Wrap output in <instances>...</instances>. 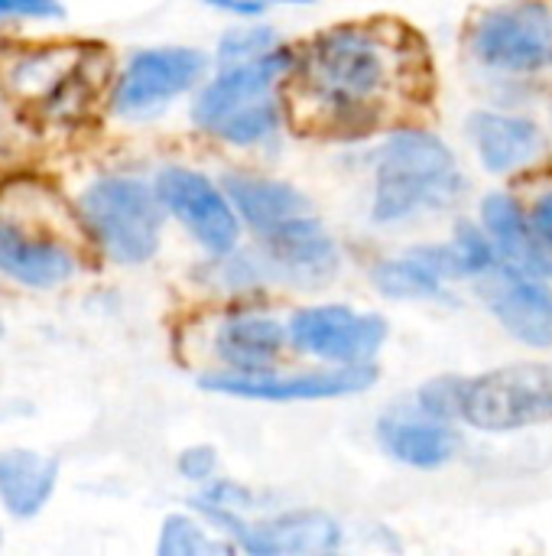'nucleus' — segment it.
<instances>
[{"instance_id": "obj_3", "label": "nucleus", "mask_w": 552, "mask_h": 556, "mask_svg": "<svg viewBox=\"0 0 552 556\" xmlns=\"http://www.w3.org/2000/svg\"><path fill=\"white\" fill-rule=\"evenodd\" d=\"M296 52L290 46H273L264 55L241 62H218V75L198 91L192 104V121L234 147H254L280 130V101L273 94L277 81L290 75Z\"/></svg>"}, {"instance_id": "obj_10", "label": "nucleus", "mask_w": 552, "mask_h": 556, "mask_svg": "<svg viewBox=\"0 0 552 556\" xmlns=\"http://www.w3.org/2000/svg\"><path fill=\"white\" fill-rule=\"evenodd\" d=\"M156 195L163 208L172 212L208 254H234L241 238V215L231 195L218 189L208 176L185 166H166L156 176Z\"/></svg>"}, {"instance_id": "obj_14", "label": "nucleus", "mask_w": 552, "mask_h": 556, "mask_svg": "<svg viewBox=\"0 0 552 556\" xmlns=\"http://www.w3.org/2000/svg\"><path fill=\"white\" fill-rule=\"evenodd\" d=\"M465 127L478 150L482 166L498 176L527 169L547 153V137L530 117H514L501 111H475Z\"/></svg>"}, {"instance_id": "obj_4", "label": "nucleus", "mask_w": 552, "mask_h": 556, "mask_svg": "<svg viewBox=\"0 0 552 556\" xmlns=\"http://www.w3.org/2000/svg\"><path fill=\"white\" fill-rule=\"evenodd\" d=\"M78 208L111 261L143 264L159 251L163 202L140 179L104 176L85 189Z\"/></svg>"}, {"instance_id": "obj_12", "label": "nucleus", "mask_w": 552, "mask_h": 556, "mask_svg": "<svg viewBox=\"0 0 552 556\" xmlns=\"http://www.w3.org/2000/svg\"><path fill=\"white\" fill-rule=\"evenodd\" d=\"M482 293L488 309L517 342L552 349V293L540 283V277L495 267Z\"/></svg>"}, {"instance_id": "obj_26", "label": "nucleus", "mask_w": 552, "mask_h": 556, "mask_svg": "<svg viewBox=\"0 0 552 556\" xmlns=\"http://www.w3.org/2000/svg\"><path fill=\"white\" fill-rule=\"evenodd\" d=\"M176 466H179V476L182 479L205 485L218 472V453H215V446H189V450L179 453V463Z\"/></svg>"}, {"instance_id": "obj_1", "label": "nucleus", "mask_w": 552, "mask_h": 556, "mask_svg": "<svg viewBox=\"0 0 552 556\" xmlns=\"http://www.w3.org/2000/svg\"><path fill=\"white\" fill-rule=\"evenodd\" d=\"M286 78L296 127L332 140H358L410 117L433 88L420 33L387 16L322 29L296 52Z\"/></svg>"}, {"instance_id": "obj_25", "label": "nucleus", "mask_w": 552, "mask_h": 556, "mask_svg": "<svg viewBox=\"0 0 552 556\" xmlns=\"http://www.w3.org/2000/svg\"><path fill=\"white\" fill-rule=\"evenodd\" d=\"M273 46H280L273 29L264 26H247V29H231L224 33L221 46H218V62H241V59H254L270 52Z\"/></svg>"}, {"instance_id": "obj_23", "label": "nucleus", "mask_w": 552, "mask_h": 556, "mask_svg": "<svg viewBox=\"0 0 552 556\" xmlns=\"http://www.w3.org/2000/svg\"><path fill=\"white\" fill-rule=\"evenodd\" d=\"M452 251V264H455V277H485L498 267L501 254L491 241V235L485 228L475 225H459L455 238L449 241Z\"/></svg>"}, {"instance_id": "obj_21", "label": "nucleus", "mask_w": 552, "mask_h": 556, "mask_svg": "<svg viewBox=\"0 0 552 556\" xmlns=\"http://www.w3.org/2000/svg\"><path fill=\"white\" fill-rule=\"evenodd\" d=\"M59 482V459L33 450H7L0 456V502L13 518H36Z\"/></svg>"}, {"instance_id": "obj_30", "label": "nucleus", "mask_w": 552, "mask_h": 556, "mask_svg": "<svg viewBox=\"0 0 552 556\" xmlns=\"http://www.w3.org/2000/svg\"><path fill=\"white\" fill-rule=\"evenodd\" d=\"M0 336H3V323H0Z\"/></svg>"}, {"instance_id": "obj_16", "label": "nucleus", "mask_w": 552, "mask_h": 556, "mask_svg": "<svg viewBox=\"0 0 552 556\" xmlns=\"http://www.w3.org/2000/svg\"><path fill=\"white\" fill-rule=\"evenodd\" d=\"M224 192L231 195L238 215L267 241L273 235H280L283 228L303 222L312 215L309 199L277 179H264V176H244V173H231L224 176Z\"/></svg>"}, {"instance_id": "obj_22", "label": "nucleus", "mask_w": 552, "mask_h": 556, "mask_svg": "<svg viewBox=\"0 0 552 556\" xmlns=\"http://www.w3.org/2000/svg\"><path fill=\"white\" fill-rule=\"evenodd\" d=\"M238 544H224L215 534L205 531V525H198L189 515H169L163 521L159 541H156V554L159 556H215L231 554Z\"/></svg>"}, {"instance_id": "obj_18", "label": "nucleus", "mask_w": 552, "mask_h": 556, "mask_svg": "<svg viewBox=\"0 0 552 556\" xmlns=\"http://www.w3.org/2000/svg\"><path fill=\"white\" fill-rule=\"evenodd\" d=\"M449 280H459L449 244H426L374 264V287L394 300H439Z\"/></svg>"}, {"instance_id": "obj_31", "label": "nucleus", "mask_w": 552, "mask_h": 556, "mask_svg": "<svg viewBox=\"0 0 552 556\" xmlns=\"http://www.w3.org/2000/svg\"><path fill=\"white\" fill-rule=\"evenodd\" d=\"M0 541H3V534H0Z\"/></svg>"}, {"instance_id": "obj_29", "label": "nucleus", "mask_w": 552, "mask_h": 556, "mask_svg": "<svg viewBox=\"0 0 552 556\" xmlns=\"http://www.w3.org/2000/svg\"><path fill=\"white\" fill-rule=\"evenodd\" d=\"M530 222H534V228H537L547 241H552V192L537 199V205H534V212H530Z\"/></svg>"}, {"instance_id": "obj_28", "label": "nucleus", "mask_w": 552, "mask_h": 556, "mask_svg": "<svg viewBox=\"0 0 552 556\" xmlns=\"http://www.w3.org/2000/svg\"><path fill=\"white\" fill-rule=\"evenodd\" d=\"M211 10L221 13H234V16H264L273 7H303V3H316V0H205Z\"/></svg>"}, {"instance_id": "obj_20", "label": "nucleus", "mask_w": 552, "mask_h": 556, "mask_svg": "<svg viewBox=\"0 0 552 556\" xmlns=\"http://www.w3.org/2000/svg\"><path fill=\"white\" fill-rule=\"evenodd\" d=\"M264 244H267L270 261L280 270H286L290 277L306 280V283L325 280L338 267V248L316 215L283 228L280 235L267 238Z\"/></svg>"}, {"instance_id": "obj_15", "label": "nucleus", "mask_w": 552, "mask_h": 556, "mask_svg": "<svg viewBox=\"0 0 552 556\" xmlns=\"http://www.w3.org/2000/svg\"><path fill=\"white\" fill-rule=\"evenodd\" d=\"M377 440L387 456L413 469H439L459 453V433L446 420L426 417L420 407L416 414L397 410L381 417Z\"/></svg>"}, {"instance_id": "obj_2", "label": "nucleus", "mask_w": 552, "mask_h": 556, "mask_svg": "<svg viewBox=\"0 0 552 556\" xmlns=\"http://www.w3.org/2000/svg\"><path fill=\"white\" fill-rule=\"evenodd\" d=\"M465 176L455 153L429 130H394L374 160V202L377 225H397L423 212L449 208L462 199Z\"/></svg>"}, {"instance_id": "obj_8", "label": "nucleus", "mask_w": 552, "mask_h": 556, "mask_svg": "<svg viewBox=\"0 0 552 556\" xmlns=\"http://www.w3.org/2000/svg\"><path fill=\"white\" fill-rule=\"evenodd\" d=\"M290 345L329 365H371L387 342V319L351 306H306L290 319Z\"/></svg>"}, {"instance_id": "obj_9", "label": "nucleus", "mask_w": 552, "mask_h": 556, "mask_svg": "<svg viewBox=\"0 0 552 556\" xmlns=\"http://www.w3.org/2000/svg\"><path fill=\"white\" fill-rule=\"evenodd\" d=\"M377 384L374 365H335L322 371H296V375H273L264 371H221L205 375L202 388L241 401H270V404H293V401H332L361 394Z\"/></svg>"}, {"instance_id": "obj_5", "label": "nucleus", "mask_w": 552, "mask_h": 556, "mask_svg": "<svg viewBox=\"0 0 552 556\" xmlns=\"http://www.w3.org/2000/svg\"><path fill=\"white\" fill-rule=\"evenodd\" d=\"M462 420L482 433H514L552 420V365L517 362L465 378Z\"/></svg>"}, {"instance_id": "obj_24", "label": "nucleus", "mask_w": 552, "mask_h": 556, "mask_svg": "<svg viewBox=\"0 0 552 556\" xmlns=\"http://www.w3.org/2000/svg\"><path fill=\"white\" fill-rule=\"evenodd\" d=\"M462 394H465V378H455V375H442V378H433L420 388L416 394V407L426 414V417H436V420H462Z\"/></svg>"}, {"instance_id": "obj_17", "label": "nucleus", "mask_w": 552, "mask_h": 556, "mask_svg": "<svg viewBox=\"0 0 552 556\" xmlns=\"http://www.w3.org/2000/svg\"><path fill=\"white\" fill-rule=\"evenodd\" d=\"M0 274L33 290H52L75 274V257L49 238L0 222Z\"/></svg>"}, {"instance_id": "obj_6", "label": "nucleus", "mask_w": 552, "mask_h": 556, "mask_svg": "<svg viewBox=\"0 0 552 556\" xmlns=\"http://www.w3.org/2000/svg\"><path fill=\"white\" fill-rule=\"evenodd\" d=\"M472 52L482 65L508 75L552 68V7L514 0L485 10L472 26Z\"/></svg>"}, {"instance_id": "obj_13", "label": "nucleus", "mask_w": 552, "mask_h": 556, "mask_svg": "<svg viewBox=\"0 0 552 556\" xmlns=\"http://www.w3.org/2000/svg\"><path fill=\"white\" fill-rule=\"evenodd\" d=\"M482 225L491 235L501 264L527 274V277H552V241H547L534 222L524 215V205L508 192H491L482 202Z\"/></svg>"}, {"instance_id": "obj_19", "label": "nucleus", "mask_w": 552, "mask_h": 556, "mask_svg": "<svg viewBox=\"0 0 552 556\" xmlns=\"http://www.w3.org/2000/svg\"><path fill=\"white\" fill-rule=\"evenodd\" d=\"M286 339H290V329L280 319L244 309V313L228 316L218 326L215 352L234 371H264L280 358Z\"/></svg>"}, {"instance_id": "obj_27", "label": "nucleus", "mask_w": 552, "mask_h": 556, "mask_svg": "<svg viewBox=\"0 0 552 556\" xmlns=\"http://www.w3.org/2000/svg\"><path fill=\"white\" fill-rule=\"evenodd\" d=\"M0 16H36V20H62V0H0Z\"/></svg>"}, {"instance_id": "obj_7", "label": "nucleus", "mask_w": 552, "mask_h": 556, "mask_svg": "<svg viewBox=\"0 0 552 556\" xmlns=\"http://www.w3.org/2000/svg\"><path fill=\"white\" fill-rule=\"evenodd\" d=\"M202 518L254 556L332 554L342 547V525L316 508H293L257 521L234 511H202Z\"/></svg>"}, {"instance_id": "obj_11", "label": "nucleus", "mask_w": 552, "mask_h": 556, "mask_svg": "<svg viewBox=\"0 0 552 556\" xmlns=\"http://www.w3.org/2000/svg\"><path fill=\"white\" fill-rule=\"evenodd\" d=\"M208 59L198 49L163 46L137 52L114 85L111 104L120 117H156L172 98L195 88L205 75Z\"/></svg>"}]
</instances>
